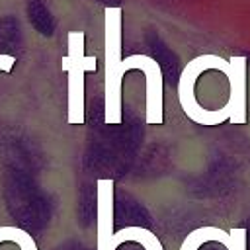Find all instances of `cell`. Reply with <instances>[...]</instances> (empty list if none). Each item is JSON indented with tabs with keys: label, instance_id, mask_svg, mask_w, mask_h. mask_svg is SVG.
Wrapping results in <instances>:
<instances>
[{
	"label": "cell",
	"instance_id": "obj_1",
	"mask_svg": "<svg viewBox=\"0 0 250 250\" xmlns=\"http://www.w3.org/2000/svg\"><path fill=\"white\" fill-rule=\"evenodd\" d=\"M133 70L131 59H121V8L104 10V121L121 123V76Z\"/></svg>",
	"mask_w": 250,
	"mask_h": 250
},
{
	"label": "cell",
	"instance_id": "obj_2",
	"mask_svg": "<svg viewBox=\"0 0 250 250\" xmlns=\"http://www.w3.org/2000/svg\"><path fill=\"white\" fill-rule=\"evenodd\" d=\"M207 68H215V70H221L223 74H227L230 66H229L227 59L217 57V55H199V57L191 59L184 66V70L180 74V80H178V100H180V105H182L184 113L193 123L205 125V127H215V125H221V123L229 121L230 107L225 104L219 109H205L195 100V80Z\"/></svg>",
	"mask_w": 250,
	"mask_h": 250
},
{
	"label": "cell",
	"instance_id": "obj_3",
	"mask_svg": "<svg viewBox=\"0 0 250 250\" xmlns=\"http://www.w3.org/2000/svg\"><path fill=\"white\" fill-rule=\"evenodd\" d=\"M84 31H68V55L62 57L61 66L68 72V123L84 125V72H96V57L84 55Z\"/></svg>",
	"mask_w": 250,
	"mask_h": 250
},
{
	"label": "cell",
	"instance_id": "obj_4",
	"mask_svg": "<svg viewBox=\"0 0 250 250\" xmlns=\"http://www.w3.org/2000/svg\"><path fill=\"white\" fill-rule=\"evenodd\" d=\"M133 68L141 70L146 80V117L148 125H160L164 121L162 115V68L160 64L148 55H129Z\"/></svg>",
	"mask_w": 250,
	"mask_h": 250
},
{
	"label": "cell",
	"instance_id": "obj_5",
	"mask_svg": "<svg viewBox=\"0 0 250 250\" xmlns=\"http://www.w3.org/2000/svg\"><path fill=\"white\" fill-rule=\"evenodd\" d=\"M96 250L113 248V180L102 178L96 184Z\"/></svg>",
	"mask_w": 250,
	"mask_h": 250
},
{
	"label": "cell",
	"instance_id": "obj_6",
	"mask_svg": "<svg viewBox=\"0 0 250 250\" xmlns=\"http://www.w3.org/2000/svg\"><path fill=\"white\" fill-rule=\"evenodd\" d=\"M229 72L225 74L229 80V102L230 117L229 121L232 125H244L246 123V59L244 57H230L229 59Z\"/></svg>",
	"mask_w": 250,
	"mask_h": 250
},
{
	"label": "cell",
	"instance_id": "obj_7",
	"mask_svg": "<svg viewBox=\"0 0 250 250\" xmlns=\"http://www.w3.org/2000/svg\"><path fill=\"white\" fill-rule=\"evenodd\" d=\"M127 240L139 242L145 250H164L160 240H158V236L152 230L145 229V227H125L121 230H115V234H113V248H117L121 242H127Z\"/></svg>",
	"mask_w": 250,
	"mask_h": 250
},
{
	"label": "cell",
	"instance_id": "obj_8",
	"mask_svg": "<svg viewBox=\"0 0 250 250\" xmlns=\"http://www.w3.org/2000/svg\"><path fill=\"white\" fill-rule=\"evenodd\" d=\"M0 250H37V244L23 229L0 227Z\"/></svg>",
	"mask_w": 250,
	"mask_h": 250
},
{
	"label": "cell",
	"instance_id": "obj_9",
	"mask_svg": "<svg viewBox=\"0 0 250 250\" xmlns=\"http://www.w3.org/2000/svg\"><path fill=\"white\" fill-rule=\"evenodd\" d=\"M230 240L227 244L229 250H246V230L244 229H230Z\"/></svg>",
	"mask_w": 250,
	"mask_h": 250
},
{
	"label": "cell",
	"instance_id": "obj_10",
	"mask_svg": "<svg viewBox=\"0 0 250 250\" xmlns=\"http://www.w3.org/2000/svg\"><path fill=\"white\" fill-rule=\"evenodd\" d=\"M14 62H16V59L12 55H0V70L2 72H10Z\"/></svg>",
	"mask_w": 250,
	"mask_h": 250
}]
</instances>
